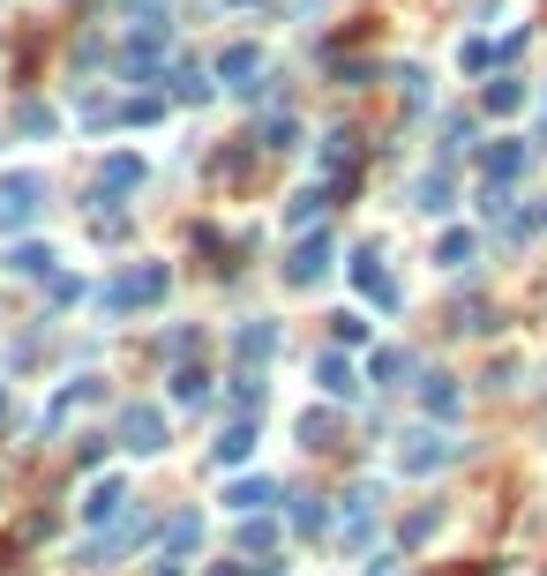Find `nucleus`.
I'll use <instances>...</instances> for the list:
<instances>
[{"label": "nucleus", "mask_w": 547, "mask_h": 576, "mask_svg": "<svg viewBox=\"0 0 547 576\" xmlns=\"http://www.w3.org/2000/svg\"><path fill=\"white\" fill-rule=\"evenodd\" d=\"M38 195H45L38 172H8V180H0V225H8V233L31 225V217H38Z\"/></svg>", "instance_id": "nucleus-1"}, {"label": "nucleus", "mask_w": 547, "mask_h": 576, "mask_svg": "<svg viewBox=\"0 0 547 576\" xmlns=\"http://www.w3.org/2000/svg\"><path fill=\"white\" fill-rule=\"evenodd\" d=\"M121 434H127V450H166V442H158V434H166V419H158V411L150 405H135L121 419Z\"/></svg>", "instance_id": "nucleus-2"}, {"label": "nucleus", "mask_w": 547, "mask_h": 576, "mask_svg": "<svg viewBox=\"0 0 547 576\" xmlns=\"http://www.w3.org/2000/svg\"><path fill=\"white\" fill-rule=\"evenodd\" d=\"M450 442H443V434H413V450H405V472H435V464H450Z\"/></svg>", "instance_id": "nucleus-3"}, {"label": "nucleus", "mask_w": 547, "mask_h": 576, "mask_svg": "<svg viewBox=\"0 0 547 576\" xmlns=\"http://www.w3.org/2000/svg\"><path fill=\"white\" fill-rule=\"evenodd\" d=\"M323 262H331V247H323V240H308V247L293 255V278H300V285H315V278H323Z\"/></svg>", "instance_id": "nucleus-4"}, {"label": "nucleus", "mask_w": 547, "mask_h": 576, "mask_svg": "<svg viewBox=\"0 0 547 576\" xmlns=\"http://www.w3.org/2000/svg\"><path fill=\"white\" fill-rule=\"evenodd\" d=\"M196 539H203V524H196V517H172V532H166V554H196Z\"/></svg>", "instance_id": "nucleus-5"}, {"label": "nucleus", "mask_w": 547, "mask_h": 576, "mask_svg": "<svg viewBox=\"0 0 547 576\" xmlns=\"http://www.w3.org/2000/svg\"><path fill=\"white\" fill-rule=\"evenodd\" d=\"M517 165H525V143H503V150H488V172H495V180H510Z\"/></svg>", "instance_id": "nucleus-6"}, {"label": "nucleus", "mask_w": 547, "mask_h": 576, "mask_svg": "<svg viewBox=\"0 0 547 576\" xmlns=\"http://www.w3.org/2000/svg\"><path fill=\"white\" fill-rule=\"evenodd\" d=\"M323 389H331V397H353V368H345V360H323Z\"/></svg>", "instance_id": "nucleus-7"}, {"label": "nucleus", "mask_w": 547, "mask_h": 576, "mask_svg": "<svg viewBox=\"0 0 547 576\" xmlns=\"http://www.w3.org/2000/svg\"><path fill=\"white\" fill-rule=\"evenodd\" d=\"M517 98H525L517 82H488V113H517Z\"/></svg>", "instance_id": "nucleus-8"}, {"label": "nucleus", "mask_w": 547, "mask_h": 576, "mask_svg": "<svg viewBox=\"0 0 547 576\" xmlns=\"http://www.w3.org/2000/svg\"><path fill=\"white\" fill-rule=\"evenodd\" d=\"M248 442H255L248 427H233V434H225V442H217V464H241V456H248Z\"/></svg>", "instance_id": "nucleus-9"}, {"label": "nucleus", "mask_w": 547, "mask_h": 576, "mask_svg": "<svg viewBox=\"0 0 547 576\" xmlns=\"http://www.w3.org/2000/svg\"><path fill=\"white\" fill-rule=\"evenodd\" d=\"M105 180H113V188H135V180H143V165H135V158H113V165H105Z\"/></svg>", "instance_id": "nucleus-10"}, {"label": "nucleus", "mask_w": 547, "mask_h": 576, "mask_svg": "<svg viewBox=\"0 0 547 576\" xmlns=\"http://www.w3.org/2000/svg\"><path fill=\"white\" fill-rule=\"evenodd\" d=\"M225 501H233V509H255V501H270V487H263V479H248V487L225 494Z\"/></svg>", "instance_id": "nucleus-11"}, {"label": "nucleus", "mask_w": 547, "mask_h": 576, "mask_svg": "<svg viewBox=\"0 0 547 576\" xmlns=\"http://www.w3.org/2000/svg\"><path fill=\"white\" fill-rule=\"evenodd\" d=\"M113 509H121V487H113V479H105V487L90 494V517H113Z\"/></svg>", "instance_id": "nucleus-12"}, {"label": "nucleus", "mask_w": 547, "mask_h": 576, "mask_svg": "<svg viewBox=\"0 0 547 576\" xmlns=\"http://www.w3.org/2000/svg\"><path fill=\"white\" fill-rule=\"evenodd\" d=\"M443 262H450V270H458V262H472V240H465V233H450V240H443Z\"/></svg>", "instance_id": "nucleus-13"}]
</instances>
